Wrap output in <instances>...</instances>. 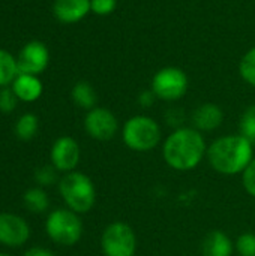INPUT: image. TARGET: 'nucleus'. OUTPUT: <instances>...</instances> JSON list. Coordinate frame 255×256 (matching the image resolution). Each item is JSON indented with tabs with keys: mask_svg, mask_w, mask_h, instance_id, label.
Wrapping results in <instances>:
<instances>
[{
	"mask_svg": "<svg viewBox=\"0 0 255 256\" xmlns=\"http://www.w3.org/2000/svg\"><path fill=\"white\" fill-rule=\"evenodd\" d=\"M39 128V120L35 114L26 112L15 123V135L21 141H30L35 138Z\"/></svg>",
	"mask_w": 255,
	"mask_h": 256,
	"instance_id": "18",
	"label": "nucleus"
},
{
	"mask_svg": "<svg viewBox=\"0 0 255 256\" xmlns=\"http://www.w3.org/2000/svg\"><path fill=\"white\" fill-rule=\"evenodd\" d=\"M83 230L78 213L69 208H57L45 220V231L51 242L65 248L77 244L83 237Z\"/></svg>",
	"mask_w": 255,
	"mask_h": 256,
	"instance_id": "5",
	"label": "nucleus"
},
{
	"mask_svg": "<svg viewBox=\"0 0 255 256\" xmlns=\"http://www.w3.org/2000/svg\"><path fill=\"white\" fill-rule=\"evenodd\" d=\"M242 184L245 192L255 198V158L242 172Z\"/></svg>",
	"mask_w": 255,
	"mask_h": 256,
	"instance_id": "26",
	"label": "nucleus"
},
{
	"mask_svg": "<svg viewBox=\"0 0 255 256\" xmlns=\"http://www.w3.org/2000/svg\"><path fill=\"white\" fill-rule=\"evenodd\" d=\"M117 8V0H90L92 14L98 16L111 15Z\"/></svg>",
	"mask_w": 255,
	"mask_h": 256,
	"instance_id": "25",
	"label": "nucleus"
},
{
	"mask_svg": "<svg viewBox=\"0 0 255 256\" xmlns=\"http://www.w3.org/2000/svg\"><path fill=\"white\" fill-rule=\"evenodd\" d=\"M90 9V0H54L53 14L63 24H75L84 20Z\"/></svg>",
	"mask_w": 255,
	"mask_h": 256,
	"instance_id": "13",
	"label": "nucleus"
},
{
	"mask_svg": "<svg viewBox=\"0 0 255 256\" xmlns=\"http://www.w3.org/2000/svg\"><path fill=\"white\" fill-rule=\"evenodd\" d=\"M165 120L170 126H173L174 129L177 128H182L183 126V122H185V114L182 110L179 108H171L165 112Z\"/></svg>",
	"mask_w": 255,
	"mask_h": 256,
	"instance_id": "27",
	"label": "nucleus"
},
{
	"mask_svg": "<svg viewBox=\"0 0 255 256\" xmlns=\"http://www.w3.org/2000/svg\"><path fill=\"white\" fill-rule=\"evenodd\" d=\"M234 242L224 231H210L201 243V256H231Z\"/></svg>",
	"mask_w": 255,
	"mask_h": 256,
	"instance_id": "15",
	"label": "nucleus"
},
{
	"mask_svg": "<svg viewBox=\"0 0 255 256\" xmlns=\"http://www.w3.org/2000/svg\"><path fill=\"white\" fill-rule=\"evenodd\" d=\"M18 75L17 57L0 48V87H8Z\"/></svg>",
	"mask_w": 255,
	"mask_h": 256,
	"instance_id": "17",
	"label": "nucleus"
},
{
	"mask_svg": "<svg viewBox=\"0 0 255 256\" xmlns=\"http://www.w3.org/2000/svg\"><path fill=\"white\" fill-rule=\"evenodd\" d=\"M81 150L78 142L72 136H60L54 141L50 159L51 165L60 172H71L75 171L77 165L80 164Z\"/></svg>",
	"mask_w": 255,
	"mask_h": 256,
	"instance_id": "10",
	"label": "nucleus"
},
{
	"mask_svg": "<svg viewBox=\"0 0 255 256\" xmlns=\"http://www.w3.org/2000/svg\"><path fill=\"white\" fill-rule=\"evenodd\" d=\"M24 256H54V254L44 248H30L29 250H26Z\"/></svg>",
	"mask_w": 255,
	"mask_h": 256,
	"instance_id": "29",
	"label": "nucleus"
},
{
	"mask_svg": "<svg viewBox=\"0 0 255 256\" xmlns=\"http://www.w3.org/2000/svg\"><path fill=\"white\" fill-rule=\"evenodd\" d=\"M207 162L221 176H239L254 159V144L240 134L222 135L207 147Z\"/></svg>",
	"mask_w": 255,
	"mask_h": 256,
	"instance_id": "2",
	"label": "nucleus"
},
{
	"mask_svg": "<svg viewBox=\"0 0 255 256\" xmlns=\"http://www.w3.org/2000/svg\"><path fill=\"white\" fill-rule=\"evenodd\" d=\"M84 129L92 140L104 142L111 141L117 135L120 124L113 111L104 106H95L84 117Z\"/></svg>",
	"mask_w": 255,
	"mask_h": 256,
	"instance_id": "8",
	"label": "nucleus"
},
{
	"mask_svg": "<svg viewBox=\"0 0 255 256\" xmlns=\"http://www.w3.org/2000/svg\"><path fill=\"white\" fill-rule=\"evenodd\" d=\"M59 192L66 207L78 214L89 213L96 204V188L92 178L80 171L66 172L59 182Z\"/></svg>",
	"mask_w": 255,
	"mask_h": 256,
	"instance_id": "3",
	"label": "nucleus"
},
{
	"mask_svg": "<svg viewBox=\"0 0 255 256\" xmlns=\"http://www.w3.org/2000/svg\"><path fill=\"white\" fill-rule=\"evenodd\" d=\"M11 87L21 102H35L42 96L44 92L42 81L38 78V75L29 74H18Z\"/></svg>",
	"mask_w": 255,
	"mask_h": 256,
	"instance_id": "14",
	"label": "nucleus"
},
{
	"mask_svg": "<svg viewBox=\"0 0 255 256\" xmlns=\"http://www.w3.org/2000/svg\"><path fill=\"white\" fill-rule=\"evenodd\" d=\"M17 63L18 74L39 75L47 69L50 63V51L44 42L30 40L21 48L17 57Z\"/></svg>",
	"mask_w": 255,
	"mask_h": 256,
	"instance_id": "9",
	"label": "nucleus"
},
{
	"mask_svg": "<svg viewBox=\"0 0 255 256\" xmlns=\"http://www.w3.org/2000/svg\"><path fill=\"white\" fill-rule=\"evenodd\" d=\"M224 122V111L219 105L213 102H206L198 105L191 116L192 128L203 132H213L221 128Z\"/></svg>",
	"mask_w": 255,
	"mask_h": 256,
	"instance_id": "12",
	"label": "nucleus"
},
{
	"mask_svg": "<svg viewBox=\"0 0 255 256\" xmlns=\"http://www.w3.org/2000/svg\"><path fill=\"white\" fill-rule=\"evenodd\" d=\"M239 74L242 80L255 88V46L243 54L239 63Z\"/></svg>",
	"mask_w": 255,
	"mask_h": 256,
	"instance_id": "20",
	"label": "nucleus"
},
{
	"mask_svg": "<svg viewBox=\"0 0 255 256\" xmlns=\"http://www.w3.org/2000/svg\"><path fill=\"white\" fill-rule=\"evenodd\" d=\"M71 96H72V100L77 106L86 110V111H90L96 106V102H98V94H96V90L93 88V86L87 81H78L74 87H72V92H71Z\"/></svg>",
	"mask_w": 255,
	"mask_h": 256,
	"instance_id": "16",
	"label": "nucleus"
},
{
	"mask_svg": "<svg viewBox=\"0 0 255 256\" xmlns=\"http://www.w3.org/2000/svg\"><path fill=\"white\" fill-rule=\"evenodd\" d=\"M104 256H135L137 236L131 225L116 220L105 226L101 236Z\"/></svg>",
	"mask_w": 255,
	"mask_h": 256,
	"instance_id": "7",
	"label": "nucleus"
},
{
	"mask_svg": "<svg viewBox=\"0 0 255 256\" xmlns=\"http://www.w3.org/2000/svg\"><path fill=\"white\" fill-rule=\"evenodd\" d=\"M30 228L27 222L12 213H0V244L6 248H20L27 243Z\"/></svg>",
	"mask_w": 255,
	"mask_h": 256,
	"instance_id": "11",
	"label": "nucleus"
},
{
	"mask_svg": "<svg viewBox=\"0 0 255 256\" xmlns=\"http://www.w3.org/2000/svg\"><path fill=\"white\" fill-rule=\"evenodd\" d=\"M239 134L255 144V104L245 108L239 120Z\"/></svg>",
	"mask_w": 255,
	"mask_h": 256,
	"instance_id": "21",
	"label": "nucleus"
},
{
	"mask_svg": "<svg viewBox=\"0 0 255 256\" xmlns=\"http://www.w3.org/2000/svg\"><path fill=\"white\" fill-rule=\"evenodd\" d=\"M156 96H155V93L149 88V90H143L140 94H138V105L141 106V108H152L153 106V104L156 102Z\"/></svg>",
	"mask_w": 255,
	"mask_h": 256,
	"instance_id": "28",
	"label": "nucleus"
},
{
	"mask_svg": "<svg viewBox=\"0 0 255 256\" xmlns=\"http://www.w3.org/2000/svg\"><path fill=\"white\" fill-rule=\"evenodd\" d=\"M189 87L186 72L177 66H165L155 72L150 82V90L159 100L177 102L180 100Z\"/></svg>",
	"mask_w": 255,
	"mask_h": 256,
	"instance_id": "6",
	"label": "nucleus"
},
{
	"mask_svg": "<svg viewBox=\"0 0 255 256\" xmlns=\"http://www.w3.org/2000/svg\"><path fill=\"white\" fill-rule=\"evenodd\" d=\"M18 98L14 93L12 87H0V112L9 114L17 108Z\"/></svg>",
	"mask_w": 255,
	"mask_h": 256,
	"instance_id": "24",
	"label": "nucleus"
},
{
	"mask_svg": "<svg viewBox=\"0 0 255 256\" xmlns=\"http://www.w3.org/2000/svg\"><path fill=\"white\" fill-rule=\"evenodd\" d=\"M207 144L200 130L192 126L174 129L162 144L164 162L174 171L195 170L207 154Z\"/></svg>",
	"mask_w": 255,
	"mask_h": 256,
	"instance_id": "1",
	"label": "nucleus"
},
{
	"mask_svg": "<svg viewBox=\"0 0 255 256\" xmlns=\"http://www.w3.org/2000/svg\"><path fill=\"white\" fill-rule=\"evenodd\" d=\"M122 140L129 150L137 153H149L155 150L162 140L161 126L150 116H132L123 123Z\"/></svg>",
	"mask_w": 255,
	"mask_h": 256,
	"instance_id": "4",
	"label": "nucleus"
},
{
	"mask_svg": "<svg viewBox=\"0 0 255 256\" xmlns=\"http://www.w3.org/2000/svg\"><path fill=\"white\" fill-rule=\"evenodd\" d=\"M35 180L39 186H53L57 182V170L53 165H44L36 170Z\"/></svg>",
	"mask_w": 255,
	"mask_h": 256,
	"instance_id": "23",
	"label": "nucleus"
},
{
	"mask_svg": "<svg viewBox=\"0 0 255 256\" xmlns=\"http://www.w3.org/2000/svg\"><path fill=\"white\" fill-rule=\"evenodd\" d=\"M0 256H11V255H8V254H3V252H0Z\"/></svg>",
	"mask_w": 255,
	"mask_h": 256,
	"instance_id": "30",
	"label": "nucleus"
},
{
	"mask_svg": "<svg viewBox=\"0 0 255 256\" xmlns=\"http://www.w3.org/2000/svg\"><path fill=\"white\" fill-rule=\"evenodd\" d=\"M234 250L239 256H255V234L243 232L234 242Z\"/></svg>",
	"mask_w": 255,
	"mask_h": 256,
	"instance_id": "22",
	"label": "nucleus"
},
{
	"mask_svg": "<svg viewBox=\"0 0 255 256\" xmlns=\"http://www.w3.org/2000/svg\"><path fill=\"white\" fill-rule=\"evenodd\" d=\"M24 206L32 213H44L50 206L47 192L42 188H32L24 194Z\"/></svg>",
	"mask_w": 255,
	"mask_h": 256,
	"instance_id": "19",
	"label": "nucleus"
}]
</instances>
